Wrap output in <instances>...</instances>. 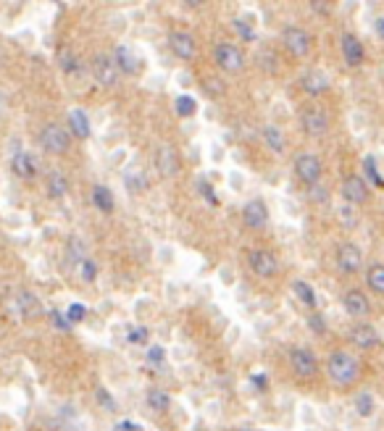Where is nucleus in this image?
Masks as SVG:
<instances>
[{"label": "nucleus", "instance_id": "1", "mask_svg": "<svg viewBox=\"0 0 384 431\" xmlns=\"http://www.w3.org/2000/svg\"><path fill=\"white\" fill-rule=\"evenodd\" d=\"M326 373L337 387H350V384L358 382L360 373V360L348 352V350H335L329 358H326Z\"/></svg>", "mask_w": 384, "mask_h": 431}, {"label": "nucleus", "instance_id": "2", "mask_svg": "<svg viewBox=\"0 0 384 431\" xmlns=\"http://www.w3.org/2000/svg\"><path fill=\"white\" fill-rule=\"evenodd\" d=\"M40 145L50 156H63L72 147V134H69V129H63L61 124H45L42 132H40Z\"/></svg>", "mask_w": 384, "mask_h": 431}, {"label": "nucleus", "instance_id": "3", "mask_svg": "<svg viewBox=\"0 0 384 431\" xmlns=\"http://www.w3.org/2000/svg\"><path fill=\"white\" fill-rule=\"evenodd\" d=\"M11 308H13V316L16 318H22V321H32L37 318L40 313H42V302L37 298L35 292H29V289H19L11 300Z\"/></svg>", "mask_w": 384, "mask_h": 431}, {"label": "nucleus", "instance_id": "4", "mask_svg": "<svg viewBox=\"0 0 384 431\" xmlns=\"http://www.w3.org/2000/svg\"><path fill=\"white\" fill-rule=\"evenodd\" d=\"M282 42H285V48H287L292 56H298V58L308 56L311 48H313L311 35H308L303 26H295V24L285 26V32H282Z\"/></svg>", "mask_w": 384, "mask_h": 431}, {"label": "nucleus", "instance_id": "5", "mask_svg": "<svg viewBox=\"0 0 384 431\" xmlns=\"http://www.w3.org/2000/svg\"><path fill=\"white\" fill-rule=\"evenodd\" d=\"M214 58H216L218 69H224L227 74H237L245 66L242 50L237 45H232V42H218L216 48H214Z\"/></svg>", "mask_w": 384, "mask_h": 431}, {"label": "nucleus", "instance_id": "6", "mask_svg": "<svg viewBox=\"0 0 384 431\" xmlns=\"http://www.w3.org/2000/svg\"><path fill=\"white\" fill-rule=\"evenodd\" d=\"M93 76H95V82L100 84V87H116L119 84V69H116V63H113V58L111 56H106V53H97L95 58H93Z\"/></svg>", "mask_w": 384, "mask_h": 431}, {"label": "nucleus", "instance_id": "7", "mask_svg": "<svg viewBox=\"0 0 384 431\" xmlns=\"http://www.w3.org/2000/svg\"><path fill=\"white\" fill-rule=\"evenodd\" d=\"M289 366L301 379H313L319 373V360L308 348H292L289 350Z\"/></svg>", "mask_w": 384, "mask_h": 431}, {"label": "nucleus", "instance_id": "8", "mask_svg": "<svg viewBox=\"0 0 384 431\" xmlns=\"http://www.w3.org/2000/svg\"><path fill=\"white\" fill-rule=\"evenodd\" d=\"M295 174H298V179H301L303 184L313 187V184L321 181L324 168H321V161H319L316 156H311V153H301V156L295 158Z\"/></svg>", "mask_w": 384, "mask_h": 431}, {"label": "nucleus", "instance_id": "9", "mask_svg": "<svg viewBox=\"0 0 384 431\" xmlns=\"http://www.w3.org/2000/svg\"><path fill=\"white\" fill-rule=\"evenodd\" d=\"M248 266H250L253 274L261 276V279H271V276L279 271V261H276L274 252L258 250V247L248 252Z\"/></svg>", "mask_w": 384, "mask_h": 431}, {"label": "nucleus", "instance_id": "10", "mask_svg": "<svg viewBox=\"0 0 384 431\" xmlns=\"http://www.w3.org/2000/svg\"><path fill=\"white\" fill-rule=\"evenodd\" d=\"M303 127L311 137H324L329 132V116L324 113V108L308 106L303 108Z\"/></svg>", "mask_w": 384, "mask_h": 431}, {"label": "nucleus", "instance_id": "11", "mask_svg": "<svg viewBox=\"0 0 384 431\" xmlns=\"http://www.w3.org/2000/svg\"><path fill=\"white\" fill-rule=\"evenodd\" d=\"M337 266H339V271H345V274H355L360 266H363V252H360L358 245L342 242V245L337 247Z\"/></svg>", "mask_w": 384, "mask_h": 431}, {"label": "nucleus", "instance_id": "12", "mask_svg": "<svg viewBox=\"0 0 384 431\" xmlns=\"http://www.w3.org/2000/svg\"><path fill=\"white\" fill-rule=\"evenodd\" d=\"M168 48L179 60H192L198 56V42L187 32H171L168 35Z\"/></svg>", "mask_w": 384, "mask_h": 431}, {"label": "nucleus", "instance_id": "13", "mask_svg": "<svg viewBox=\"0 0 384 431\" xmlns=\"http://www.w3.org/2000/svg\"><path fill=\"white\" fill-rule=\"evenodd\" d=\"M242 221L253 231H261V229L269 227V208H266L264 200H250V203L245 205L242 208Z\"/></svg>", "mask_w": 384, "mask_h": 431}, {"label": "nucleus", "instance_id": "14", "mask_svg": "<svg viewBox=\"0 0 384 431\" xmlns=\"http://www.w3.org/2000/svg\"><path fill=\"white\" fill-rule=\"evenodd\" d=\"M350 342L355 345V348L360 350H374L379 342H382V336H379V332L374 329L371 323H366V321H360L355 323L353 329H350Z\"/></svg>", "mask_w": 384, "mask_h": 431}, {"label": "nucleus", "instance_id": "15", "mask_svg": "<svg viewBox=\"0 0 384 431\" xmlns=\"http://www.w3.org/2000/svg\"><path fill=\"white\" fill-rule=\"evenodd\" d=\"M342 305H345L348 316H353V318H366L371 313V302L366 298V292H360V289H348L342 295Z\"/></svg>", "mask_w": 384, "mask_h": 431}, {"label": "nucleus", "instance_id": "16", "mask_svg": "<svg viewBox=\"0 0 384 431\" xmlns=\"http://www.w3.org/2000/svg\"><path fill=\"white\" fill-rule=\"evenodd\" d=\"M342 197H345V203L350 205H363L369 200V187H366V181L360 179V177H348V179L342 181Z\"/></svg>", "mask_w": 384, "mask_h": 431}, {"label": "nucleus", "instance_id": "17", "mask_svg": "<svg viewBox=\"0 0 384 431\" xmlns=\"http://www.w3.org/2000/svg\"><path fill=\"white\" fill-rule=\"evenodd\" d=\"M339 45H342V56H345V63H348V66H360V63H363L366 50H363V42H360L353 32H345V35L339 37Z\"/></svg>", "mask_w": 384, "mask_h": 431}, {"label": "nucleus", "instance_id": "18", "mask_svg": "<svg viewBox=\"0 0 384 431\" xmlns=\"http://www.w3.org/2000/svg\"><path fill=\"white\" fill-rule=\"evenodd\" d=\"M11 168L16 177H22V179H35L37 177V158L32 153H26V150H19L16 156L11 158Z\"/></svg>", "mask_w": 384, "mask_h": 431}, {"label": "nucleus", "instance_id": "19", "mask_svg": "<svg viewBox=\"0 0 384 431\" xmlns=\"http://www.w3.org/2000/svg\"><path fill=\"white\" fill-rule=\"evenodd\" d=\"M301 84H303V90L313 97L324 95L326 90H329V79H326V74L319 72V69H308V72L303 74Z\"/></svg>", "mask_w": 384, "mask_h": 431}, {"label": "nucleus", "instance_id": "20", "mask_svg": "<svg viewBox=\"0 0 384 431\" xmlns=\"http://www.w3.org/2000/svg\"><path fill=\"white\" fill-rule=\"evenodd\" d=\"M113 63H116L119 74H137L140 72V60H137V56L132 53L129 45H116V50H113Z\"/></svg>", "mask_w": 384, "mask_h": 431}, {"label": "nucleus", "instance_id": "21", "mask_svg": "<svg viewBox=\"0 0 384 431\" xmlns=\"http://www.w3.org/2000/svg\"><path fill=\"white\" fill-rule=\"evenodd\" d=\"M90 132H93V127H90L87 113H84L82 108H72V111H69V134L79 137V140H87Z\"/></svg>", "mask_w": 384, "mask_h": 431}, {"label": "nucleus", "instance_id": "22", "mask_svg": "<svg viewBox=\"0 0 384 431\" xmlns=\"http://www.w3.org/2000/svg\"><path fill=\"white\" fill-rule=\"evenodd\" d=\"M48 195L53 200H61L63 195H69V177L58 168H53L48 174Z\"/></svg>", "mask_w": 384, "mask_h": 431}, {"label": "nucleus", "instance_id": "23", "mask_svg": "<svg viewBox=\"0 0 384 431\" xmlns=\"http://www.w3.org/2000/svg\"><path fill=\"white\" fill-rule=\"evenodd\" d=\"M156 166H158V171H161L163 177H174V174H177V168H179V163H177V153H174L168 145H163V147L158 150Z\"/></svg>", "mask_w": 384, "mask_h": 431}, {"label": "nucleus", "instance_id": "24", "mask_svg": "<svg viewBox=\"0 0 384 431\" xmlns=\"http://www.w3.org/2000/svg\"><path fill=\"white\" fill-rule=\"evenodd\" d=\"M261 134H264L266 145L271 147V153H276V156H282V153H285L287 140H285V134H282V129H279V127L269 124V127H264V129H261Z\"/></svg>", "mask_w": 384, "mask_h": 431}, {"label": "nucleus", "instance_id": "25", "mask_svg": "<svg viewBox=\"0 0 384 431\" xmlns=\"http://www.w3.org/2000/svg\"><path fill=\"white\" fill-rule=\"evenodd\" d=\"M93 203H95L97 211L113 213V192H111L109 187H103V184H95V187H93Z\"/></svg>", "mask_w": 384, "mask_h": 431}, {"label": "nucleus", "instance_id": "26", "mask_svg": "<svg viewBox=\"0 0 384 431\" xmlns=\"http://www.w3.org/2000/svg\"><path fill=\"white\" fill-rule=\"evenodd\" d=\"M292 292L298 295V300H301L305 308H316V305H319V300H316V292H313V287L308 284V282H303V279L292 282Z\"/></svg>", "mask_w": 384, "mask_h": 431}, {"label": "nucleus", "instance_id": "27", "mask_svg": "<svg viewBox=\"0 0 384 431\" xmlns=\"http://www.w3.org/2000/svg\"><path fill=\"white\" fill-rule=\"evenodd\" d=\"M366 282L376 295H384V263H374L366 274Z\"/></svg>", "mask_w": 384, "mask_h": 431}, {"label": "nucleus", "instance_id": "28", "mask_svg": "<svg viewBox=\"0 0 384 431\" xmlns=\"http://www.w3.org/2000/svg\"><path fill=\"white\" fill-rule=\"evenodd\" d=\"M174 111H177V116L187 119V116H192V113L198 111V103H195V97H190V95H179L174 100Z\"/></svg>", "mask_w": 384, "mask_h": 431}, {"label": "nucleus", "instance_id": "29", "mask_svg": "<svg viewBox=\"0 0 384 431\" xmlns=\"http://www.w3.org/2000/svg\"><path fill=\"white\" fill-rule=\"evenodd\" d=\"M147 405L153 407V410H158V413H163V410H168V405H171V397H168L166 392H161V389H150V392H147Z\"/></svg>", "mask_w": 384, "mask_h": 431}, {"label": "nucleus", "instance_id": "30", "mask_svg": "<svg viewBox=\"0 0 384 431\" xmlns=\"http://www.w3.org/2000/svg\"><path fill=\"white\" fill-rule=\"evenodd\" d=\"M355 410H358L360 418H369L374 413V397L369 395V392H360V395L355 397Z\"/></svg>", "mask_w": 384, "mask_h": 431}, {"label": "nucleus", "instance_id": "31", "mask_svg": "<svg viewBox=\"0 0 384 431\" xmlns=\"http://www.w3.org/2000/svg\"><path fill=\"white\" fill-rule=\"evenodd\" d=\"M58 63L61 69L66 74H77L79 72V60H77V56H74L72 50H61L58 53Z\"/></svg>", "mask_w": 384, "mask_h": 431}, {"label": "nucleus", "instance_id": "32", "mask_svg": "<svg viewBox=\"0 0 384 431\" xmlns=\"http://www.w3.org/2000/svg\"><path fill=\"white\" fill-rule=\"evenodd\" d=\"M363 168H366V177L376 184V187H384V179L382 174H379V168H376V161H374V156H366L363 158Z\"/></svg>", "mask_w": 384, "mask_h": 431}, {"label": "nucleus", "instance_id": "33", "mask_svg": "<svg viewBox=\"0 0 384 431\" xmlns=\"http://www.w3.org/2000/svg\"><path fill=\"white\" fill-rule=\"evenodd\" d=\"M147 339H150V332H147L145 326H132L129 334H127V342H129V345H145Z\"/></svg>", "mask_w": 384, "mask_h": 431}, {"label": "nucleus", "instance_id": "34", "mask_svg": "<svg viewBox=\"0 0 384 431\" xmlns=\"http://www.w3.org/2000/svg\"><path fill=\"white\" fill-rule=\"evenodd\" d=\"M308 195H311V200L316 205L329 203V190H326V184H321V181H319V184H313L311 190H308Z\"/></svg>", "mask_w": 384, "mask_h": 431}, {"label": "nucleus", "instance_id": "35", "mask_svg": "<svg viewBox=\"0 0 384 431\" xmlns=\"http://www.w3.org/2000/svg\"><path fill=\"white\" fill-rule=\"evenodd\" d=\"M308 329L319 336L326 334V318L321 316V313H311V316H308Z\"/></svg>", "mask_w": 384, "mask_h": 431}, {"label": "nucleus", "instance_id": "36", "mask_svg": "<svg viewBox=\"0 0 384 431\" xmlns=\"http://www.w3.org/2000/svg\"><path fill=\"white\" fill-rule=\"evenodd\" d=\"M147 363L156 368V366H163L166 363V350L161 348V345H153V348H147Z\"/></svg>", "mask_w": 384, "mask_h": 431}, {"label": "nucleus", "instance_id": "37", "mask_svg": "<svg viewBox=\"0 0 384 431\" xmlns=\"http://www.w3.org/2000/svg\"><path fill=\"white\" fill-rule=\"evenodd\" d=\"M84 316H87V308H84L82 302H72L69 305V311H66V318H69V323H79V321H84Z\"/></svg>", "mask_w": 384, "mask_h": 431}, {"label": "nucleus", "instance_id": "38", "mask_svg": "<svg viewBox=\"0 0 384 431\" xmlns=\"http://www.w3.org/2000/svg\"><path fill=\"white\" fill-rule=\"evenodd\" d=\"M79 274H82L84 282H95L97 276V266L93 263V258H84L82 263H79Z\"/></svg>", "mask_w": 384, "mask_h": 431}, {"label": "nucleus", "instance_id": "39", "mask_svg": "<svg viewBox=\"0 0 384 431\" xmlns=\"http://www.w3.org/2000/svg\"><path fill=\"white\" fill-rule=\"evenodd\" d=\"M95 397H97V402L106 407V410H116V400L109 395V389H106V387H97Z\"/></svg>", "mask_w": 384, "mask_h": 431}, {"label": "nucleus", "instance_id": "40", "mask_svg": "<svg viewBox=\"0 0 384 431\" xmlns=\"http://www.w3.org/2000/svg\"><path fill=\"white\" fill-rule=\"evenodd\" d=\"M127 187L134 192H143L145 187H147V181L143 179V174H137V171H132V174H127Z\"/></svg>", "mask_w": 384, "mask_h": 431}, {"label": "nucleus", "instance_id": "41", "mask_svg": "<svg viewBox=\"0 0 384 431\" xmlns=\"http://www.w3.org/2000/svg\"><path fill=\"white\" fill-rule=\"evenodd\" d=\"M69 252H72V261H77V263H82L84 258H87L84 255V245L77 237H72V242H69Z\"/></svg>", "mask_w": 384, "mask_h": 431}, {"label": "nucleus", "instance_id": "42", "mask_svg": "<svg viewBox=\"0 0 384 431\" xmlns=\"http://www.w3.org/2000/svg\"><path fill=\"white\" fill-rule=\"evenodd\" d=\"M50 318H53V326H56V329H61V332H72V323H69V318H66V316H61L58 311L50 313Z\"/></svg>", "mask_w": 384, "mask_h": 431}, {"label": "nucleus", "instance_id": "43", "mask_svg": "<svg viewBox=\"0 0 384 431\" xmlns=\"http://www.w3.org/2000/svg\"><path fill=\"white\" fill-rule=\"evenodd\" d=\"M205 90H208V95H224V82L221 79H205Z\"/></svg>", "mask_w": 384, "mask_h": 431}, {"label": "nucleus", "instance_id": "44", "mask_svg": "<svg viewBox=\"0 0 384 431\" xmlns=\"http://www.w3.org/2000/svg\"><path fill=\"white\" fill-rule=\"evenodd\" d=\"M198 187L203 190V195H205V200H208V203H211V205H218L216 195H214V187H211L208 181H198Z\"/></svg>", "mask_w": 384, "mask_h": 431}, {"label": "nucleus", "instance_id": "45", "mask_svg": "<svg viewBox=\"0 0 384 431\" xmlns=\"http://www.w3.org/2000/svg\"><path fill=\"white\" fill-rule=\"evenodd\" d=\"M113 431H143V426H140V423H134V421H121V423L113 426Z\"/></svg>", "mask_w": 384, "mask_h": 431}, {"label": "nucleus", "instance_id": "46", "mask_svg": "<svg viewBox=\"0 0 384 431\" xmlns=\"http://www.w3.org/2000/svg\"><path fill=\"white\" fill-rule=\"evenodd\" d=\"M250 382L255 389H266V387H269V376H266V373H253Z\"/></svg>", "mask_w": 384, "mask_h": 431}, {"label": "nucleus", "instance_id": "47", "mask_svg": "<svg viewBox=\"0 0 384 431\" xmlns=\"http://www.w3.org/2000/svg\"><path fill=\"white\" fill-rule=\"evenodd\" d=\"M234 29H237V35H242L245 40H255V35H253L250 26L245 24V22H234Z\"/></svg>", "mask_w": 384, "mask_h": 431}, {"label": "nucleus", "instance_id": "48", "mask_svg": "<svg viewBox=\"0 0 384 431\" xmlns=\"http://www.w3.org/2000/svg\"><path fill=\"white\" fill-rule=\"evenodd\" d=\"M311 8H313L316 13H326V3H319V0H313Z\"/></svg>", "mask_w": 384, "mask_h": 431}, {"label": "nucleus", "instance_id": "49", "mask_svg": "<svg viewBox=\"0 0 384 431\" xmlns=\"http://www.w3.org/2000/svg\"><path fill=\"white\" fill-rule=\"evenodd\" d=\"M376 35L384 40V16H379V19H376Z\"/></svg>", "mask_w": 384, "mask_h": 431}, {"label": "nucleus", "instance_id": "50", "mask_svg": "<svg viewBox=\"0 0 384 431\" xmlns=\"http://www.w3.org/2000/svg\"><path fill=\"white\" fill-rule=\"evenodd\" d=\"M0 66H3V53H0Z\"/></svg>", "mask_w": 384, "mask_h": 431}]
</instances>
